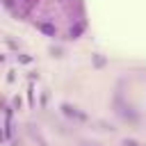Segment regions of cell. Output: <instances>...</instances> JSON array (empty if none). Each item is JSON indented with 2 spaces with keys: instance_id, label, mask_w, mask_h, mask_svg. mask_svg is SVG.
<instances>
[{
  "instance_id": "6da1fadb",
  "label": "cell",
  "mask_w": 146,
  "mask_h": 146,
  "mask_svg": "<svg viewBox=\"0 0 146 146\" xmlns=\"http://www.w3.org/2000/svg\"><path fill=\"white\" fill-rule=\"evenodd\" d=\"M39 27H41L43 32H48V34H55V27H52V25H39Z\"/></svg>"
},
{
  "instance_id": "7a4b0ae2",
  "label": "cell",
  "mask_w": 146,
  "mask_h": 146,
  "mask_svg": "<svg viewBox=\"0 0 146 146\" xmlns=\"http://www.w3.org/2000/svg\"><path fill=\"white\" fill-rule=\"evenodd\" d=\"M18 59H21L23 64H30V62H32V57H30V55H18Z\"/></svg>"
},
{
  "instance_id": "3957f363",
  "label": "cell",
  "mask_w": 146,
  "mask_h": 146,
  "mask_svg": "<svg viewBox=\"0 0 146 146\" xmlns=\"http://www.w3.org/2000/svg\"><path fill=\"white\" fill-rule=\"evenodd\" d=\"M123 146H139V144H137L135 139H125V141H123Z\"/></svg>"
}]
</instances>
